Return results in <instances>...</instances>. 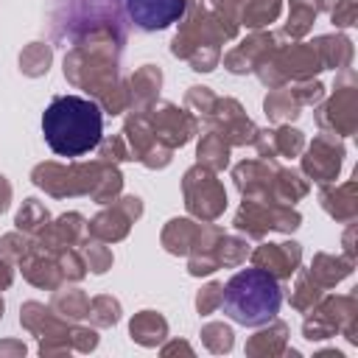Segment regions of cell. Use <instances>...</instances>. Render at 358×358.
<instances>
[{"mask_svg": "<svg viewBox=\"0 0 358 358\" xmlns=\"http://www.w3.org/2000/svg\"><path fill=\"white\" fill-rule=\"evenodd\" d=\"M42 134L56 157H84L103 137V109L92 98L56 95L42 112Z\"/></svg>", "mask_w": 358, "mask_h": 358, "instance_id": "cell-1", "label": "cell"}, {"mask_svg": "<svg viewBox=\"0 0 358 358\" xmlns=\"http://www.w3.org/2000/svg\"><path fill=\"white\" fill-rule=\"evenodd\" d=\"M282 305V291L277 277H271L263 268H243L238 271L221 294V308L224 313L246 327H260L277 316Z\"/></svg>", "mask_w": 358, "mask_h": 358, "instance_id": "cell-2", "label": "cell"}, {"mask_svg": "<svg viewBox=\"0 0 358 358\" xmlns=\"http://www.w3.org/2000/svg\"><path fill=\"white\" fill-rule=\"evenodd\" d=\"M103 159L90 165H59V162H42L34 168L31 179L36 187L48 190L50 196H76V193H92V187L101 179Z\"/></svg>", "mask_w": 358, "mask_h": 358, "instance_id": "cell-3", "label": "cell"}, {"mask_svg": "<svg viewBox=\"0 0 358 358\" xmlns=\"http://www.w3.org/2000/svg\"><path fill=\"white\" fill-rule=\"evenodd\" d=\"M182 187H185V204H187V210L193 215L213 221V218H218L224 213V207H227V190L215 179V171H210L204 165L190 168L185 173Z\"/></svg>", "mask_w": 358, "mask_h": 358, "instance_id": "cell-4", "label": "cell"}, {"mask_svg": "<svg viewBox=\"0 0 358 358\" xmlns=\"http://www.w3.org/2000/svg\"><path fill=\"white\" fill-rule=\"evenodd\" d=\"M302 333L308 341H322L336 333H344L350 341H355V299L352 296H327L313 319H305Z\"/></svg>", "mask_w": 358, "mask_h": 358, "instance_id": "cell-5", "label": "cell"}, {"mask_svg": "<svg viewBox=\"0 0 358 358\" xmlns=\"http://www.w3.org/2000/svg\"><path fill=\"white\" fill-rule=\"evenodd\" d=\"M316 120L322 129H330V134H352L358 123V87L352 84V73L347 70L338 84L336 95L316 112Z\"/></svg>", "mask_w": 358, "mask_h": 358, "instance_id": "cell-6", "label": "cell"}, {"mask_svg": "<svg viewBox=\"0 0 358 358\" xmlns=\"http://www.w3.org/2000/svg\"><path fill=\"white\" fill-rule=\"evenodd\" d=\"M126 14L140 31H165L187 11V0H123Z\"/></svg>", "mask_w": 358, "mask_h": 358, "instance_id": "cell-7", "label": "cell"}, {"mask_svg": "<svg viewBox=\"0 0 358 358\" xmlns=\"http://www.w3.org/2000/svg\"><path fill=\"white\" fill-rule=\"evenodd\" d=\"M341 159H344V145L338 143V137L330 131H322L319 137H313L308 154L302 157V168L310 179H316L319 185H327L338 176Z\"/></svg>", "mask_w": 358, "mask_h": 358, "instance_id": "cell-8", "label": "cell"}, {"mask_svg": "<svg viewBox=\"0 0 358 358\" xmlns=\"http://www.w3.org/2000/svg\"><path fill=\"white\" fill-rule=\"evenodd\" d=\"M151 120V129H154V137L157 143H162L165 148H173V145H182L193 137L196 131V117L185 109H176L173 103H159L151 109L148 115Z\"/></svg>", "mask_w": 358, "mask_h": 358, "instance_id": "cell-9", "label": "cell"}, {"mask_svg": "<svg viewBox=\"0 0 358 358\" xmlns=\"http://www.w3.org/2000/svg\"><path fill=\"white\" fill-rule=\"evenodd\" d=\"M140 215H143L140 199H137V196H126V199H120L117 204H112L109 210L98 213V215L87 224V229H90V235L98 238V241H120V238H126L131 221L140 218Z\"/></svg>", "mask_w": 358, "mask_h": 358, "instance_id": "cell-10", "label": "cell"}, {"mask_svg": "<svg viewBox=\"0 0 358 358\" xmlns=\"http://www.w3.org/2000/svg\"><path fill=\"white\" fill-rule=\"evenodd\" d=\"M299 260H302V249L294 241H288V243H263L260 249L252 252V263L257 268L268 271L277 280L291 277L299 268Z\"/></svg>", "mask_w": 358, "mask_h": 358, "instance_id": "cell-11", "label": "cell"}, {"mask_svg": "<svg viewBox=\"0 0 358 358\" xmlns=\"http://www.w3.org/2000/svg\"><path fill=\"white\" fill-rule=\"evenodd\" d=\"M87 235H90L87 221L78 213H64V215H59L53 224H48L42 229V249L59 252V249H67V246L84 241Z\"/></svg>", "mask_w": 358, "mask_h": 358, "instance_id": "cell-12", "label": "cell"}, {"mask_svg": "<svg viewBox=\"0 0 358 358\" xmlns=\"http://www.w3.org/2000/svg\"><path fill=\"white\" fill-rule=\"evenodd\" d=\"M20 263H22V274L34 282V285H42V288H56L64 277H62V268H59V263L53 260V257H48L42 249H36V246H31V252L28 255H22L20 257Z\"/></svg>", "mask_w": 358, "mask_h": 358, "instance_id": "cell-13", "label": "cell"}, {"mask_svg": "<svg viewBox=\"0 0 358 358\" xmlns=\"http://www.w3.org/2000/svg\"><path fill=\"white\" fill-rule=\"evenodd\" d=\"M235 227L252 238H260L266 229H274V204H260V199H243V207L235 215Z\"/></svg>", "mask_w": 358, "mask_h": 358, "instance_id": "cell-14", "label": "cell"}, {"mask_svg": "<svg viewBox=\"0 0 358 358\" xmlns=\"http://www.w3.org/2000/svg\"><path fill=\"white\" fill-rule=\"evenodd\" d=\"M159 84H162V73L154 64H143L131 76V81H129V103H134V112L154 103V98L159 92Z\"/></svg>", "mask_w": 358, "mask_h": 358, "instance_id": "cell-15", "label": "cell"}, {"mask_svg": "<svg viewBox=\"0 0 358 358\" xmlns=\"http://www.w3.org/2000/svg\"><path fill=\"white\" fill-rule=\"evenodd\" d=\"M20 322L31 330V333H36V336H67V324L62 322V319H56V313L50 310V308H45L42 302H25L22 305V316H20Z\"/></svg>", "mask_w": 358, "mask_h": 358, "instance_id": "cell-16", "label": "cell"}, {"mask_svg": "<svg viewBox=\"0 0 358 358\" xmlns=\"http://www.w3.org/2000/svg\"><path fill=\"white\" fill-rule=\"evenodd\" d=\"M352 263L350 257H336V255H327V252H319L310 263V277L319 282V288H330L336 282H341L350 271H352Z\"/></svg>", "mask_w": 358, "mask_h": 358, "instance_id": "cell-17", "label": "cell"}, {"mask_svg": "<svg viewBox=\"0 0 358 358\" xmlns=\"http://www.w3.org/2000/svg\"><path fill=\"white\" fill-rule=\"evenodd\" d=\"M322 207L336 221H352L358 213L355 204V182H347L341 187H322Z\"/></svg>", "mask_w": 358, "mask_h": 358, "instance_id": "cell-18", "label": "cell"}, {"mask_svg": "<svg viewBox=\"0 0 358 358\" xmlns=\"http://www.w3.org/2000/svg\"><path fill=\"white\" fill-rule=\"evenodd\" d=\"M129 330H131V338H134L137 344H143V347H157V344L168 336V322H165L157 310H140V313L131 319Z\"/></svg>", "mask_w": 358, "mask_h": 358, "instance_id": "cell-19", "label": "cell"}, {"mask_svg": "<svg viewBox=\"0 0 358 358\" xmlns=\"http://www.w3.org/2000/svg\"><path fill=\"white\" fill-rule=\"evenodd\" d=\"M199 224L187 221V218H173L168 221V227L162 229V246L171 252V255H187L199 238Z\"/></svg>", "mask_w": 358, "mask_h": 358, "instance_id": "cell-20", "label": "cell"}, {"mask_svg": "<svg viewBox=\"0 0 358 358\" xmlns=\"http://www.w3.org/2000/svg\"><path fill=\"white\" fill-rule=\"evenodd\" d=\"M313 48L322 67H350L352 62V42L347 36H319Z\"/></svg>", "mask_w": 358, "mask_h": 358, "instance_id": "cell-21", "label": "cell"}, {"mask_svg": "<svg viewBox=\"0 0 358 358\" xmlns=\"http://www.w3.org/2000/svg\"><path fill=\"white\" fill-rule=\"evenodd\" d=\"M299 106H302V103L296 101L294 90H280V87H274V90L266 95V101H263V109H266L268 120H274V123L294 120V117L299 115Z\"/></svg>", "mask_w": 358, "mask_h": 358, "instance_id": "cell-22", "label": "cell"}, {"mask_svg": "<svg viewBox=\"0 0 358 358\" xmlns=\"http://www.w3.org/2000/svg\"><path fill=\"white\" fill-rule=\"evenodd\" d=\"M196 154H199V162H201L204 168L221 171V168H227V162H229V143H227L218 131H207V134L201 137Z\"/></svg>", "mask_w": 358, "mask_h": 358, "instance_id": "cell-23", "label": "cell"}, {"mask_svg": "<svg viewBox=\"0 0 358 358\" xmlns=\"http://www.w3.org/2000/svg\"><path fill=\"white\" fill-rule=\"evenodd\" d=\"M285 336H288L285 322H274L271 319V327L268 330H260V333L252 336V341L246 344V352H252V355H263V352L277 355V352H285Z\"/></svg>", "mask_w": 358, "mask_h": 358, "instance_id": "cell-24", "label": "cell"}, {"mask_svg": "<svg viewBox=\"0 0 358 358\" xmlns=\"http://www.w3.org/2000/svg\"><path fill=\"white\" fill-rule=\"evenodd\" d=\"M282 0H249L241 8V22L246 28H263L280 17Z\"/></svg>", "mask_w": 358, "mask_h": 358, "instance_id": "cell-25", "label": "cell"}, {"mask_svg": "<svg viewBox=\"0 0 358 358\" xmlns=\"http://www.w3.org/2000/svg\"><path fill=\"white\" fill-rule=\"evenodd\" d=\"M316 0H291V8H288V25H285V34L299 39L310 31L313 20H316Z\"/></svg>", "mask_w": 358, "mask_h": 358, "instance_id": "cell-26", "label": "cell"}, {"mask_svg": "<svg viewBox=\"0 0 358 358\" xmlns=\"http://www.w3.org/2000/svg\"><path fill=\"white\" fill-rule=\"evenodd\" d=\"M53 310H59L67 319H84L90 310V296L78 288H67V291H56L53 294Z\"/></svg>", "mask_w": 358, "mask_h": 358, "instance_id": "cell-27", "label": "cell"}, {"mask_svg": "<svg viewBox=\"0 0 358 358\" xmlns=\"http://www.w3.org/2000/svg\"><path fill=\"white\" fill-rule=\"evenodd\" d=\"M50 56H53V53H50V45H45V42H31V45L20 53V70H22L25 76L36 78V76L48 73Z\"/></svg>", "mask_w": 358, "mask_h": 358, "instance_id": "cell-28", "label": "cell"}, {"mask_svg": "<svg viewBox=\"0 0 358 358\" xmlns=\"http://www.w3.org/2000/svg\"><path fill=\"white\" fill-rule=\"evenodd\" d=\"M48 224H50V215H48L45 204H39L36 199H25L22 210L17 213V227L28 235H39Z\"/></svg>", "mask_w": 358, "mask_h": 358, "instance_id": "cell-29", "label": "cell"}, {"mask_svg": "<svg viewBox=\"0 0 358 358\" xmlns=\"http://www.w3.org/2000/svg\"><path fill=\"white\" fill-rule=\"evenodd\" d=\"M319 299H322L319 282H316L308 271H302L299 280H296V285H294V291H291V305H294L296 310H310Z\"/></svg>", "mask_w": 358, "mask_h": 358, "instance_id": "cell-30", "label": "cell"}, {"mask_svg": "<svg viewBox=\"0 0 358 358\" xmlns=\"http://www.w3.org/2000/svg\"><path fill=\"white\" fill-rule=\"evenodd\" d=\"M87 319L92 324H98V327H109V324H115L120 319V302L112 299V296H106V294L103 296H95V299H90Z\"/></svg>", "mask_w": 358, "mask_h": 358, "instance_id": "cell-31", "label": "cell"}, {"mask_svg": "<svg viewBox=\"0 0 358 358\" xmlns=\"http://www.w3.org/2000/svg\"><path fill=\"white\" fill-rule=\"evenodd\" d=\"M201 341L207 344V350L213 352H229L232 350V330L224 322H210L201 327Z\"/></svg>", "mask_w": 358, "mask_h": 358, "instance_id": "cell-32", "label": "cell"}, {"mask_svg": "<svg viewBox=\"0 0 358 358\" xmlns=\"http://www.w3.org/2000/svg\"><path fill=\"white\" fill-rule=\"evenodd\" d=\"M246 255H249V243H246V241L221 235V241H218V246H215L218 266H238V263H241Z\"/></svg>", "mask_w": 358, "mask_h": 358, "instance_id": "cell-33", "label": "cell"}, {"mask_svg": "<svg viewBox=\"0 0 358 358\" xmlns=\"http://www.w3.org/2000/svg\"><path fill=\"white\" fill-rule=\"evenodd\" d=\"M56 263H59V268H62V277H67V280H81L84 271H87V263H84L81 255L73 252L70 246H67V249H59Z\"/></svg>", "mask_w": 358, "mask_h": 358, "instance_id": "cell-34", "label": "cell"}, {"mask_svg": "<svg viewBox=\"0 0 358 358\" xmlns=\"http://www.w3.org/2000/svg\"><path fill=\"white\" fill-rule=\"evenodd\" d=\"M84 263L87 268H92L95 274H103L112 266V252L103 243H87L84 246Z\"/></svg>", "mask_w": 358, "mask_h": 358, "instance_id": "cell-35", "label": "cell"}, {"mask_svg": "<svg viewBox=\"0 0 358 358\" xmlns=\"http://www.w3.org/2000/svg\"><path fill=\"white\" fill-rule=\"evenodd\" d=\"M221 294H224V285L221 282H210V285H204L201 291H199V296H196V308H199V313H213L215 308H221Z\"/></svg>", "mask_w": 358, "mask_h": 358, "instance_id": "cell-36", "label": "cell"}, {"mask_svg": "<svg viewBox=\"0 0 358 358\" xmlns=\"http://www.w3.org/2000/svg\"><path fill=\"white\" fill-rule=\"evenodd\" d=\"M31 246H34V243H31L28 238L17 235V232H14V235H3V238H0V249H3L8 257H17V260H20L22 255H28V252H31Z\"/></svg>", "mask_w": 358, "mask_h": 358, "instance_id": "cell-37", "label": "cell"}, {"mask_svg": "<svg viewBox=\"0 0 358 358\" xmlns=\"http://www.w3.org/2000/svg\"><path fill=\"white\" fill-rule=\"evenodd\" d=\"M330 20H333V25H338V28L355 25V0H341V3L330 11Z\"/></svg>", "mask_w": 358, "mask_h": 358, "instance_id": "cell-38", "label": "cell"}, {"mask_svg": "<svg viewBox=\"0 0 358 358\" xmlns=\"http://www.w3.org/2000/svg\"><path fill=\"white\" fill-rule=\"evenodd\" d=\"M294 95H296V101L305 106V103H319L322 101V95H324V87L319 84V81H308V84H302L299 90H294Z\"/></svg>", "mask_w": 358, "mask_h": 358, "instance_id": "cell-39", "label": "cell"}, {"mask_svg": "<svg viewBox=\"0 0 358 358\" xmlns=\"http://www.w3.org/2000/svg\"><path fill=\"white\" fill-rule=\"evenodd\" d=\"M8 201H11V185L6 176H0V213L8 207Z\"/></svg>", "mask_w": 358, "mask_h": 358, "instance_id": "cell-40", "label": "cell"}, {"mask_svg": "<svg viewBox=\"0 0 358 358\" xmlns=\"http://www.w3.org/2000/svg\"><path fill=\"white\" fill-rule=\"evenodd\" d=\"M8 352L25 355V344H20V341H3V344H0V355H8Z\"/></svg>", "mask_w": 358, "mask_h": 358, "instance_id": "cell-41", "label": "cell"}, {"mask_svg": "<svg viewBox=\"0 0 358 358\" xmlns=\"http://www.w3.org/2000/svg\"><path fill=\"white\" fill-rule=\"evenodd\" d=\"M11 277H14L11 266H8L6 260H0V288H8V285H11Z\"/></svg>", "mask_w": 358, "mask_h": 358, "instance_id": "cell-42", "label": "cell"}, {"mask_svg": "<svg viewBox=\"0 0 358 358\" xmlns=\"http://www.w3.org/2000/svg\"><path fill=\"white\" fill-rule=\"evenodd\" d=\"M341 0H316V8H324V11H333Z\"/></svg>", "mask_w": 358, "mask_h": 358, "instance_id": "cell-43", "label": "cell"}, {"mask_svg": "<svg viewBox=\"0 0 358 358\" xmlns=\"http://www.w3.org/2000/svg\"><path fill=\"white\" fill-rule=\"evenodd\" d=\"M0 316H3V299H0Z\"/></svg>", "mask_w": 358, "mask_h": 358, "instance_id": "cell-44", "label": "cell"}]
</instances>
